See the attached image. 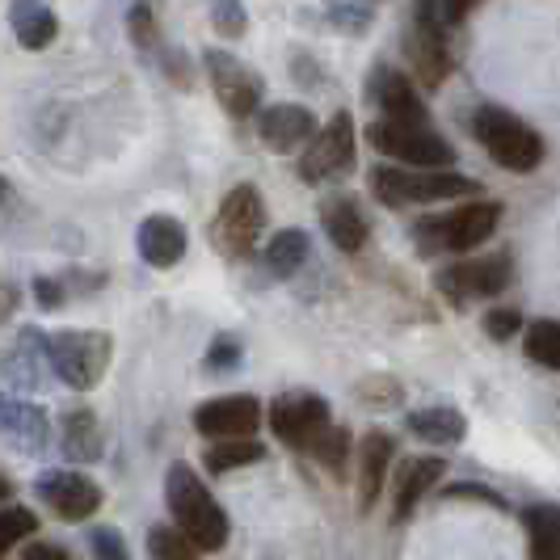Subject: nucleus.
<instances>
[{
    "instance_id": "20",
    "label": "nucleus",
    "mask_w": 560,
    "mask_h": 560,
    "mask_svg": "<svg viewBox=\"0 0 560 560\" xmlns=\"http://www.w3.org/2000/svg\"><path fill=\"white\" fill-rule=\"evenodd\" d=\"M9 26L18 34V43L26 51H43L51 47L59 34V18L47 0H13L9 4Z\"/></svg>"
},
{
    "instance_id": "37",
    "label": "nucleus",
    "mask_w": 560,
    "mask_h": 560,
    "mask_svg": "<svg viewBox=\"0 0 560 560\" xmlns=\"http://www.w3.org/2000/svg\"><path fill=\"white\" fill-rule=\"evenodd\" d=\"M34 295H38V308H47V312H56L59 304H63V287H59L56 279L34 282Z\"/></svg>"
},
{
    "instance_id": "13",
    "label": "nucleus",
    "mask_w": 560,
    "mask_h": 560,
    "mask_svg": "<svg viewBox=\"0 0 560 560\" xmlns=\"http://www.w3.org/2000/svg\"><path fill=\"white\" fill-rule=\"evenodd\" d=\"M34 489H38L43 502L51 505V514L63 518V523H84V518L97 514V505H102V489L89 477H81V472H68V468L43 472Z\"/></svg>"
},
{
    "instance_id": "25",
    "label": "nucleus",
    "mask_w": 560,
    "mask_h": 560,
    "mask_svg": "<svg viewBox=\"0 0 560 560\" xmlns=\"http://www.w3.org/2000/svg\"><path fill=\"white\" fill-rule=\"evenodd\" d=\"M527 552L539 560H560V505H532L523 510Z\"/></svg>"
},
{
    "instance_id": "34",
    "label": "nucleus",
    "mask_w": 560,
    "mask_h": 560,
    "mask_svg": "<svg viewBox=\"0 0 560 560\" xmlns=\"http://www.w3.org/2000/svg\"><path fill=\"white\" fill-rule=\"evenodd\" d=\"M485 334L493 337V341H510L514 334H523V316L514 308H493L485 316Z\"/></svg>"
},
{
    "instance_id": "4",
    "label": "nucleus",
    "mask_w": 560,
    "mask_h": 560,
    "mask_svg": "<svg viewBox=\"0 0 560 560\" xmlns=\"http://www.w3.org/2000/svg\"><path fill=\"white\" fill-rule=\"evenodd\" d=\"M114 341L102 329H63L47 337V363L59 380L77 393H89L102 384L106 366H110Z\"/></svg>"
},
{
    "instance_id": "39",
    "label": "nucleus",
    "mask_w": 560,
    "mask_h": 560,
    "mask_svg": "<svg viewBox=\"0 0 560 560\" xmlns=\"http://www.w3.org/2000/svg\"><path fill=\"white\" fill-rule=\"evenodd\" d=\"M447 498H485V502L489 505H498V510H502V498H498V493H489V489H472V485H455V489H447Z\"/></svg>"
},
{
    "instance_id": "38",
    "label": "nucleus",
    "mask_w": 560,
    "mask_h": 560,
    "mask_svg": "<svg viewBox=\"0 0 560 560\" xmlns=\"http://www.w3.org/2000/svg\"><path fill=\"white\" fill-rule=\"evenodd\" d=\"M439 4H443V18H447V22H464L480 0H439Z\"/></svg>"
},
{
    "instance_id": "5",
    "label": "nucleus",
    "mask_w": 560,
    "mask_h": 560,
    "mask_svg": "<svg viewBox=\"0 0 560 560\" xmlns=\"http://www.w3.org/2000/svg\"><path fill=\"white\" fill-rule=\"evenodd\" d=\"M472 131L485 143V152L510 173H532L544 161V140L539 131H532L518 114L502 110V106H480L472 118Z\"/></svg>"
},
{
    "instance_id": "9",
    "label": "nucleus",
    "mask_w": 560,
    "mask_h": 560,
    "mask_svg": "<svg viewBox=\"0 0 560 560\" xmlns=\"http://www.w3.org/2000/svg\"><path fill=\"white\" fill-rule=\"evenodd\" d=\"M270 430L279 434L287 447L295 451H312V443L329 430V400H320L316 393H282L275 405H270Z\"/></svg>"
},
{
    "instance_id": "7",
    "label": "nucleus",
    "mask_w": 560,
    "mask_h": 560,
    "mask_svg": "<svg viewBox=\"0 0 560 560\" xmlns=\"http://www.w3.org/2000/svg\"><path fill=\"white\" fill-rule=\"evenodd\" d=\"M261 228H266V202L257 195V186H236V190H228V198L215 211L211 241L228 257H249L261 241Z\"/></svg>"
},
{
    "instance_id": "3",
    "label": "nucleus",
    "mask_w": 560,
    "mask_h": 560,
    "mask_svg": "<svg viewBox=\"0 0 560 560\" xmlns=\"http://www.w3.org/2000/svg\"><path fill=\"white\" fill-rule=\"evenodd\" d=\"M498 224H502L498 202H464V207H451L443 215L418 220L413 241L421 253H472L498 232Z\"/></svg>"
},
{
    "instance_id": "1",
    "label": "nucleus",
    "mask_w": 560,
    "mask_h": 560,
    "mask_svg": "<svg viewBox=\"0 0 560 560\" xmlns=\"http://www.w3.org/2000/svg\"><path fill=\"white\" fill-rule=\"evenodd\" d=\"M165 498L173 523L186 532L198 552H220L228 544V514L211 498V489L198 480L190 464H173L165 477Z\"/></svg>"
},
{
    "instance_id": "30",
    "label": "nucleus",
    "mask_w": 560,
    "mask_h": 560,
    "mask_svg": "<svg viewBox=\"0 0 560 560\" xmlns=\"http://www.w3.org/2000/svg\"><path fill=\"white\" fill-rule=\"evenodd\" d=\"M312 455H316L334 477H341V472H346V455H350V434H346L341 425H329V430L312 443Z\"/></svg>"
},
{
    "instance_id": "19",
    "label": "nucleus",
    "mask_w": 560,
    "mask_h": 560,
    "mask_svg": "<svg viewBox=\"0 0 560 560\" xmlns=\"http://www.w3.org/2000/svg\"><path fill=\"white\" fill-rule=\"evenodd\" d=\"M136 245H140V257L148 266L168 270V266H177L186 257V228L177 224L173 215H148L140 224Z\"/></svg>"
},
{
    "instance_id": "16",
    "label": "nucleus",
    "mask_w": 560,
    "mask_h": 560,
    "mask_svg": "<svg viewBox=\"0 0 560 560\" xmlns=\"http://www.w3.org/2000/svg\"><path fill=\"white\" fill-rule=\"evenodd\" d=\"M371 97L384 110V118H396V122H430V110H425V102L418 97L413 81L405 72L388 68V63L371 72Z\"/></svg>"
},
{
    "instance_id": "27",
    "label": "nucleus",
    "mask_w": 560,
    "mask_h": 560,
    "mask_svg": "<svg viewBox=\"0 0 560 560\" xmlns=\"http://www.w3.org/2000/svg\"><path fill=\"white\" fill-rule=\"evenodd\" d=\"M257 459H266V447L249 434L245 439H211V447L202 455V464L211 472H232V468H245V464H257Z\"/></svg>"
},
{
    "instance_id": "33",
    "label": "nucleus",
    "mask_w": 560,
    "mask_h": 560,
    "mask_svg": "<svg viewBox=\"0 0 560 560\" xmlns=\"http://www.w3.org/2000/svg\"><path fill=\"white\" fill-rule=\"evenodd\" d=\"M245 359V346H241V337L236 334H220L211 341V350H207V371L211 375H220V371H236Z\"/></svg>"
},
{
    "instance_id": "21",
    "label": "nucleus",
    "mask_w": 560,
    "mask_h": 560,
    "mask_svg": "<svg viewBox=\"0 0 560 560\" xmlns=\"http://www.w3.org/2000/svg\"><path fill=\"white\" fill-rule=\"evenodd\" d=\"M320 224L341 253H359L366 245V220L350 195H334L320 202Z\"/></svg>"
},
{
    "instance_id": "28",
    "label": "nucleus",
    "mask_w": 560,
    "mask_h": 560,
    "mask_svg": "<svg viewBox=\"0 0 560 560\" xmlns=\"http://www.w3.org/2000/svg\"><path fill=\"white\" fill-rule=\"evenodd\" d=\"M527 359L548 371H560V320H532L527 329Z\"/></svg>"
},
{
    "instance_id": "10",
    "label": "nucleus",
    "mask_w": 560,
    "mask_h": 560,
    "mask_svg": "<svg viewBox=\"0 0 560 560\" xmlns=\"http://www.w3.org/2000/svg\"><path fill=\"white\" fill-rule=\"evenodd\" d=\"M354 168V118L341 110L329 118V127L308 140V152H304V182H337Z\"/></svg>"
},
{
    "instance_id": "29",
    "label": "nucleus",
    "mask_w": 560,
    "mask_h": 560,
    "mask_svg": "<svg viewBox=\"0 0 560 560\" xmlns=\"http://www.w3.org/2000/svg\"><path fill=\"white\" fill-rule=\"evenodd\" d=\"M38 532V514L26 510V505H9V510H0V557L4 552H13L22 539Z\"/></svg>"
},
{
    "instance_id": "6",
    "label": "nucleus",
    "mask_w": 560,
    "mask_h": 560,
    "mask_svg": "<svg viewBox=\"0 0 560 560\" xmlns=\"http://www.w3.org/2000/svg\"><path fill=\"white\" fill-rule=\"evenodd\" d=\"M366 140L375 152L393 156L400 165L413 168H447L455 165V148H451L430 122H396V118H380L366 127Z\"/></svg>"
},
{
    "instance_id": "42",
    "label": "nucleus",
    "mask_w": 560,
    "mask_h": 560,
    "mask_svg": "<svg viewBox=\"0 0 560 560\" xmlns=\"http://www.w3.org/2000/svg\"><path fill=\"white\" fill-rule=\"evenodd\" d=\"M4 493H9V485H4V480H0V498H4Z\"/></svg>"
},
{
    "instance_id": "35",
    "label": "nucleus",
    "mask_w": 560,
    "mask_h": 560,
    "mask_svg": "<svg viewBox=\"0 0 560 560\" xmlns=\"http://www.w3.org/2000/svg\"><path fill=\"white\" fill-rule=\"evenodd\" d=\"M89 552L102 560H122L127 557V544L118 539L114 527H93V532H89Z\"/></svg>"
},
{
    "instance_id": "31",
    "label": "nucleus",
    "mask_w": 560,
    "mask_h": 560,
    "mask_svg": "<svg viewBox=\"0 0 560 560\" xmlns=\"http://www.w3.org/2000/svg\"><path fill=\"white\" fill-rule=\"evenodd\" d=\"M148 552H152V557L186 560V557H195L198 548L186 539L182 527H152V532H148Z\"/></svg>"
},
{
    "instance_id": "32",
    "label": "nucleus",
    "mask_w": 560,
    "mask_h": 560,
    "mask_svg": "<svg viewBox=\"0 0 560 560\" xmlns=\"http://www.w3.org/2000/svg\"><path fill=\"white\" fill-rule=\"evenodd\" d=\"M211 26L228 38H241L249 30V13H245L241 0H211Z\"/></svg>"
},
{
    "instance_id": "26",
    "label": "nucleus",
    "mask_w": 560,
    "mask_h": 560,
    "mask_svg": "<svg viewBox=\"0 0 560 560\" xmlns=\"http://www.w3.org/2000/svg\"><path fill=\"white\" fill-rule=\"evenodd\" d=\"M312 253V241L308 232H300V228H287V232H279L270 245H266V266L279 275V279H291L304 261H308Z\"/></svg>"
},
{
    "instance_id": "22",
    "label": "nucleus",
    "mask_w": 560,
    "mask_h": 560,
    "mask_svg": "<svg viewBox=\"0 0 560 560\" xmlns=\"http://www.w3.org/2000/svg\"><path fill=\"white\" fill-rule=\"evenodd\" d=\"M393 439L384 430H371L359 443V505L371 510L380 489H384V477H388V464H393Z\"/></svg>"
},
{
    "instance_id": "14",
    "label": "nucleus",
    "mask_w": 560,
    "mask_h": 560,
    "mask_svg": "<svg viewBox=\"0 0 560 560\" xmlns=\"http://www.w3.org/2000/svg\"><path fill=\"white\" fill-rule=\"evenodd\" d=\"M261 421V405L253 396H215L195 413L198 434L207 439H245Z\"/></svg>"
},
{
    "instance_id": "12",
    "label": "nucleus",
    "mask_w": 560,
    "mask_h": 560,
    "mask_svg": "<svg viewBox=\"0 0 560 560\" xmlns=\"http://www.w3.org/2000/svg\"><path fill=\"white\" fill-rule=\"evenodd\" d=\"M207 77L232 118H249L261 110V77H253L249 68L228 51H207Z\"/></svg>"
},
{
    "instance_id": "41",
    "label": "nucleus",
    "mask_w": 560,
    "mask_h": 560,
    "mask_svg": "<svg viewBox=\"0 0 560 560\" xmlns=\"http://www.w3.org/2000/svg\"><path fill=\"white\" fill-rule=\"evenodd\" d=\"M9 198H13V190H9V182H4V177H0V207H4V202H9Z\"/></svg>"
},
{
    "instance_id": "40",
    "label": "nucleus",
    "mask_w": 560,
    "mask_h": 560,
    "mask_svg": "<svg viewBox=\"0 0 560 560\" xmlns=\"http://www.w3.org/2000/svg\"><path fill=\"white\" fill-rule=\"evenodd\" d=\"M26 560H68V552H63V548H51V544H30Z\"/></svg>"
},
{
    "instance_id": "17",
    "label": "nucleus",
    "mask_w": 560,
    "mask_h": 560,
    "mask_svg": "<svg viewBox=\"0 0 560 560\" xmlns=\"http://www.w3.org/2000/svg\"><path fill=\"white\" fill-rule=\"evenodd\" d=\"M0 439L18 451H43L47 439H51V421L38 405H26V400H13V396L0 393Z\"/></svg>"
},
{
    "instance_id": "36",
    "label": "nucleus",
    "mask_w": 560,
    "mask_h": 560,
    "mask_svg": "<svg viewBox=\"0 0 560 560\" xmlns=\"http://www.w3.org/2000/svg\"><path fill=\"white\" fill-rule=\"evenodd\" d=\"M127 26H131V38H136L140 47H152V43H156V22H152V9H148V4H136V9H131Z\"/></svg>"
},
{
    "instance_id": "2",
    "label": "nucleus",
    "mask_w": 560,
    "mask_h": 560,
    "mask_svg": "<svg viewBox=\"0 0 560 560\" xmlns=\"http://www.w3.org/2000/svg\"><path fill=\"white\" fill-rule=\"evenodd\" d=\"M371 195L384 207H413V202H447V198H480L485 186L477 177L451 168H371Z\"/></svg>"
},
{
    "instance_id": "18",
    "label": "nucleus",
    "mask_w": 560,
    "mask_h": 560,
    "mask_svg": "<svg viewBox=\"0 0 560 560\" xmlns=\"http://www.w3.org/2000/svg\"><path fill=\"white\" fill-rule=\"evenodd\" d=\"M443 472H447V459H439V455H413V459H405L396 468V502H393L396 523H405L418 510V502L430 493V485H439Z\"/></svg>"
},
{
    "instance_id": "23",
    "label": "nucleus",
    "mask_w": 560,
    "mask_h": 560,
    "mask_svg": "<svg viewBox=\"0 0 560 560\" xmlns=\"http://www.w3.org/2000/svg\"><path fill=\"white\" fill-rule=\"evenodd\" d=\"M59 447L72 464H93L102 455V434H97V418L89 409H72L59 421Z\"/></svg>"
},
{
    "instance_id": "24",
    "label": "nucleus",
    "mask_w": 560,
    "mask_h": 560,
    "mask_svg": "<svg viewBox=\"0 0 560 560\" xmlns=\"http://www.w3.org/2000/svg\"><path fill=\"white\" fill-rule=\"evenodd\" d=\"M409 434H418L425 443H464L468 421H464V413L447 409V405H430V409L409 413Z\"/></svg>"
},
{
    "instance_id": "15",
    "label": "nucleus",
    "mask_w": 560,
    "mask_h": 560,
    "mask_svg": "<svg viewBox=\"0 0 560 560\" xmlns=\"http://www.w3.org/2000/svg\"><path fill=\"white\" fill-rule=\"evenodd\" d=\"M312 136H316V114H312L308 106L287 102V106H266V110H257V140L266 143V148H275V152H295V148H304Z\"/></svg>"
},
{
    "instance_id": "11",
    "label": "nucleus",
    "mask_w": 560,
    "mask_h": 560,
    "mask_svg": "<svg viewBox=\"0 0 560 560\" xmlns=\"http://www.w3.org/2000/svg\"><path fill=\"white\" fill-rule=\"evenodd\" d=\"M505 282H510V257L498 253V257H468L459 266H447L439 275V291L451 304H468V300H489L505 291Z\"/></svg>"
},
{
    "instance_id": "8",
    "label": "nucleus",
    "mask_w": 560,
    "mask_h": 560,
    "mask_svg": "<svg viewBox=\"0 0 560 560\" xmlns=\"http://www.w3.org/2000/svg\"><path fill=\"white\" fill-rule=\"evenodd\" d=\"M451 26L447 18H443V4L439 0H418V9H413V30H409V43H405V51H409V63H413V72H418L421 84H443L451 72V51H447V30Z\"/></svg>"
}]
</instances>
